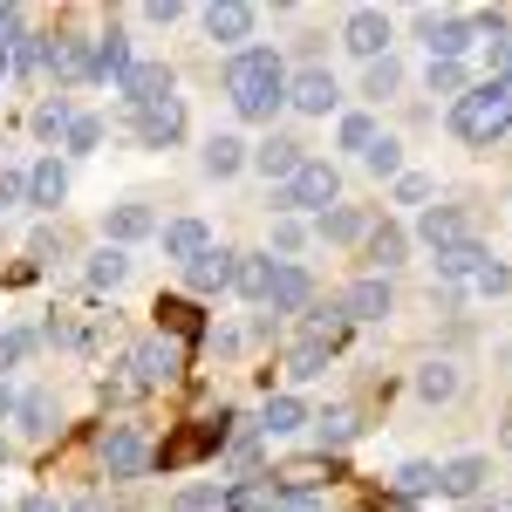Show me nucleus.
I'll return each instance as SVG.
<instances>
[{"instance_id":"39","label":"nucleus","mask_w":512,"mask_h":512,"mask_svg":"<svg viewBox=\"0 0 512 512\" xmlns=\"http://www.w3.org/2000/svg\"><path fill=\"white\" fill-rule=\"evenodd\" d=\"M274 512H328V492L321 485H287L274 499Z\"/></svg>"},{"instance_id":"18","label":"nucleus","mask_w":512,"mask_h":512,"mask_svg":"<svg viewBox=\"0 0 512 512\" xmlns=\"http://www.w3.org/2000/svg\"><path fill=\"white\" fill-rule=\"evenodd\" d=\"M205 178H233V171H246V164H253V151H246V144H239L233 130H219V137H205Z\"/></svg>"},{"instance_id":"10","label":"nucleus","mask_w":512,"mask_h":512,"mask_svg":"<svg viewBox=\"0 0 512 512\" xmlns=\"http://www.w3.org/2000/svg\"><path fill=\"white\" fill-rule=\"evenodd\" d=\"M151 465V444L130 431V424H117V431H103V472L110 478H137Z\"/></svg>"},{"instance_id":"4","label":"nucleus","mask_w":512,"mask_h":512,"mask_svg":"<svg viewBox=\"0 0 512 512\" xmlns=\"http://www.w3.org/2000/svg\"><path fill=\"white\" fill-rule=\"evenodd\" d=\"M417 35H424V48H431V62H458L465 48L478 41V28H472V14H417Z\"/></svg>"},{"instance_id":"47","label":"nucleus","mask_w":512,"mask_h":512,"mask_svg":"<svg viewBox=\"0 0 512 512\" xmlns=\"http://www.w3.org/2000/svg\"><path fill=\"white\" fill-rule=\"evenodd\" d=\"M424 198H431V178H417V171L396 178V205H424Z\"/></svg>"},{"instance_id":"19","label":"nucleus","mask_w":512,"mask_h":512,"mask_svg":"<svg viewBox=\"0 0 512 512\" xmlns=\"http://www.w3.org/2000/svg\"><path fill=\"white\" fill-rule=\"evenodd\" d=\"M164 260H185V267H192L198 253H205V246H212V233H205V219H171V226H164Z\"/></svg>"},{"instance_id":"32","label":"nucleus","mask_w":512,"mask_h":512,"mask_svg":"<svg viewBox=\"0 0 512 512\" xmlns=\"http://www.w3.org/2000/svg\"><path fill=\"white\" fill-rule=\"evenodd\" d=\"M308 424H315L321 451H342V444L355 437V417H349V410H321V417H308Z\"/></svg>"},{"instance_id":"51","label":"nucleus","mask_w":512,"mask_h":512,"mask_svg":"<svg viewBox=\"0 0 512 512\" xmlns=\"http://www.w3.org/2000/svg\"><path fill=\"white\" fill-rule=\"evenodd\" d=\"M21 512H62V506H55L48 492H35V499H21Z\"/></svg>"},{"instance_id":"44","label":"nucleus","mask_w":512,"mask_h":512,"mask_svg":"<svg viewBox=\"0 0 512 512\" xmlns=\"http://www.w3.org/2000/svg\"><path fill=\"white\" fill-rule=\"evenodd\" d=\"M219 506H226L219 485H192V492H178V512H219Z\"/></svg>"},{"instance_id":"26","label":"nucleus","mask_w":512,"mask_h":512,"mask_svg":"<svg viewBox=\"0 0 512 512\" xmlns=\"http://www.w3.org/2000/svg\"><path fill=\"white\" fill-rule=\"evenodd\" d=\"M62 198H69V164L41 158L35 171H28V205H62Z\"/></svg>"},{"instance_id":"20","label":"nucleus","mask_w":512,"mask_h":512,"mask_svg":"<svg viewBox=\"0 0 512 512\" xmlns=\"http://www.w3.org/2000/svg\"><path fill=\"white\" fill-rule=\"evenodd\" d=\"M308 424V403L301 396H267L260 403V437H294Z\"/></svg>"},{"instance_id":"29","label":"nucleus","mask_w":512,"mask_h":512,"mask_svg":"<svg viewBox=\"0 0 512 512\" xmlns=\"http://www.w3.org/2000/svg\"><path fill=\"white\" fill-rule=\"evenodd\" d=\"M82 280H89V287H123V280H130V253H123V246H96L89 267H82Z\"/></svg>"},{"instance_id":"1","label":"nucleus","mask_w":512,"mask_h":512,"mask_svg":"<svg viewBox=\"0 0 512 512\" xmlns=\"http://www.w3.org/2000/svg\"><path fill=\"white\" fill-rule=\"evenodd\" d=\"M226 96L246 123H274V110L287 103V69L274 48H239L226 62Z\"/></svg>"},{"instance_id":"12","label":"nucleus","mask_w":512,"mask_h":512,"mask_svg":"<svg viewBox=\"0 0 512 512\" xmlns=\"http://www.w3.org/2000/svg\"><path fill=\"white\" fill-rule=\"evenodd\" d=\"M117 89H123V103H130V110L171 103V69H164V62H137V69H130V76H123Z\"/></svg>"},{"instance_id":"36","label":"nucleus","mask_w":512,"mask_h":512,"mask_svg":"<svg viewBox=\"0 0 512 512\" xmlns=\"http://www.w3.org/2000/svg\"><path fill=\"white\" fill-rule=\"evenodd\" d=\"M376 137H383V130H376L369 110H349V117H342V151H369Z\"/></svg>"},{"instance_id":"22","label":"nucleus","mask_w":512,"mask_h":512,"mask_svg":"<svg viewBox=\"0 0 512 512\" xmlns=\"http://www.w3.org/2000/svg\"><path fill=\"white\" fill-rule=\"evenodd\" d=\"M185 280H192V294H219V287H233V253L205 246L192 267H185Z\"/></svg>"},{"instance_id":"25","label":"nucleus","mask_w":512,"mask_h":512,"mask_svg":"<svg viewBox=\"0 0 512 512\" xmlns=\"http://www.w3.org/2000/svg\"><path fill=\"white\" fill-rule=\"evenodd\" d=\"M355 321L342 315V301H321V308H308V342H315V349H342V335H349Z\"/></svg>"},{"instance_id":"50","label":"nucleus","mask_w":512,"mask_h":512,"mask_svg":"<svg viewBox=\"0 0 512 512\" xmlns=\"http://www.w3.org/2000/svg\"><path fill=\"white\" fill-rule=\"evenodd\" d=\"M21 198H28V178H21V171H0V212L21 205Z\"/></svg>"},{"instance_id":"53","label":"nucleus","mask_w":512,"mask_h":512,"mask_svg":"<svg viewBox=\"0 0 512 512\" xmlns=\"http://www.w3.org/2000/svg\"><path fill=\"white\" fill-rule=\"evenodd\" d=\"M0 417H14V390L7 383H0Z\"/></svg>"},{"instance_id":"48","label":"nucleus","mask_w":512,"mask_h":512,"mask_svg":"<svg viewBox=\"0 0 512 512\" xmlns=\"http://www.w3.org/2000/svg\"><path fill=\"white\" fill-rule=\"evenodd\" d=\"M472 287H478V294H506V287H512V267H499V260H485V274H478Z\"/></svg>"},{"instance_id":"33","label":"nucleus","mask_w":512,"mask_h":512,"mask_svg":"<svg viewBox=\"0 0 512 512\" xmlns=\"http://www.w3.org/2000/svg\"><path fill=\"white\" fill-rule=\"evenodd\" d=\"M396 89H403L396 55H383V62H369V69H362V96H376V103H383V96H396Z\"/></svg>"},{"instance_id":"40","label":"nucleus","mask_w":512,"mask_h":512,"mask_svg":"<svg viewBox=\"0 0 512 512\" xmlns=\"http://www.w3.org/2000/svg\"><path fill=\"white\" fill-rule=\"evenodd\" d=\"M396 492H403V499H424V492H437V465H424V458H417V465H403V472H396Z\"/></svg>"},{"instance_id":"30","label":"nucleus","mask_w":512,"mask_h":512,"mask_svg":"<svg viewBox=\"0 0 512 512\" xmlns=\"http://www.w3.org/2000/svg\"><path fill=\"white\" fill-rule=\"evenodd\" d=\"M137 69V55H130V35L123 28H110V35H96V76H130Z\"/></svg>"},{"instance_id":"6","label":"nucleus","mask_w":512,"mask_h":512,"mask_svg":"<svg viewBox=\"0 0 512 512\" xmlns=\"http://www.w3.org/2000/svg\"><path fill=\"white\" fill-rule=\"evenodd\" d=\"M342 41H349V55H362V62H383L390 55V14L383 7H355L349 21H342Z\"/></svg>"},{"instance_id":"14","label":"nucleus","mask_w":512,"mask_h":512,"mask_svg":"<svg viewBox=\"0 0 512 512\" xmlns=\"http://www.w3.org/2000/svg\"><path fill=\"white\" fill-rule=\"evenodd\" d=\"M417 239L444 253V246H465V239H472V226H465V212H458V205H424V219H417Z\"/></svg>"},{"instance_id":"34","label":"nucleus","mask_w":512,"mask_h":512,"mask_svg":"<svg viewBox=\"0 0 512 512\" xmlns=\"http://www.w3.org/2000/svg\"><path fill=\"white\" fill-rule=\"evenodd\" d=\"M362 164H369L376 178H403V144H396V137H376V144L362 151Z\"/></svg>"},{"instance_id":"3","label":"nucleus","mask_w":512,"mask_h":512,"mask_svg":"<svg viewBox=\"0 0 512 512\" xmlns=\"http://www.w3.org/2000/svg\"><path fill=\"white\" fill-rule=\"evenodd\" d=\"M280 205L287 212H328V205H342V171L328 158H301V171L280 185Z\"/></svg>"},{"instance_id":"21","label":"nucleus","mask_w":512,"mask_h":512,"mask_svg":"<svg viewBox=\"0 0 512 512\" xmlns=\"http://www.w3.org/2000/svg\"><path fill=\"white\" fill-rule=\"evenodd\" d=\"M103 233H110V246H130V239H151V233H158V219H151V205H110Z\"/></svg>"},{"instance_id":"41","label":"nucleus","mask_w":512,"mask_h":512,"mask_svg":"<svg viewBox=\"0 0 512 512\" xmlns=\"http://www.w3.org/2000/svg\"><path fill=\"white\" fill-rule=\"evenodd\" d=\"M424 82H431V96H465V62H431Z\"/></svg>"},{"instance_id":"31","label":"nucleus","mask_w":512,"mask_h":512,"mask_svg":"<svg viewBox=\"0 0 512 512\" xmlns=\"http://www.w3.org/2000/svg\"><path fill=\"white\" fill-rule=\"evenodd\" d=\"M14 417H21V431H28V437H48V431H55V396H48V390L14 396Z\"/></svg>"},{"instance_id":"11","label":"nucleus","mask_w":512,"mask_h":512,"mask_svg":"<svg viewBox=\"0 0 512 512\" xmlns=\"http://www.w3.org/2000/svg\"><path fill=\"white\" fill-rule=\"evenodd\" d=\"M315 301V280L301 274V267H287V260H274V280H267V301L260 308H274V315H301Z\"/></svg>"},{"instance_id":"28","label":"nucleus","mask_w":512,"mask_h":512,"mask_svg":"<svg viewBox=\"0 0 512 512\" xmlns=\"http://www.w3.org/2000/svg\"><path fill=\"white\" fill-rule=\"evenodd\" d=\"M267 280H274V260L267 253H233V287L246 301H267Z\"/></svg>"},{"instance_id":"2","label":"nucleus","mask_w":512,"mask_h":512,"mask_svg":"<svg viewBox=\"0 0 512 512\" xmlns=\"http://www.w3.org/2000/svg\"><path fill=\"white\" fill-rule=\"evenodd\" d=\"M451 130H458L465 144H492V137H506V130H512V76L465 89V96L451 103Z\"/></svg>"},{"instance_id":"13","label":"nucleus","mask_w":512,"mask_h":512,"mask_svg":"<svg viewBox=\"0 0 512 512\" xmlns=\"http://www.w3.org/2000/svg\"><path fill=\"white\" fill-rule=\"evenodd\" d=\"M48 69H55L62 82H89V76H96V41H89V35L48 41Z\"/></svg>"},{"instance_id":"8","label":"nucleus","mask_w":512,"mask_h":512,"mask_svg":"<svg viewBox=\"0 0 512 512\" xmlns=\"http://www.w3.org/2000/svg\"><path fill=\"white\" fill-rule=\"evenodd\" d=\"M287 103H294V110H301V117H328V110H335V103H342V89H335V76H328V69H301V76H287Z\"/></svg>"},{"instance_id":"55","label":"nucleus","mask_w":512,"mask_h":512,"mask_svg":"<svg viewBox=\"0 0 512 512\" xmlns=\"http://www.w3.org/2000/svg\"><path fill=\"white\" fill-rule=\"evenodd\" d=\"M0 458H7V444H0Z\"/></svg>"},{"instance_id":"52","label":"nucleus","mask_w":512,"mask_h":512,"mask_svg":"<svg viewBox=\"0 0 512 512\" xmlns=\"http://www.w3.org/2000/svg\"><path fill=\"white\" fill-rule=\"evenodd\" d=\"M485 512H512V492H499V499H485Z\"/></svg>"},{"instance_id":"43","label":"nucleus","mask_w":512,"mask_h":512,"mask_svg":"<svg viewBox=\"0 0 512 512\" xmlns=\"http://www.w3.org/2000/svg\"><path fill=\"white\" fill-rule=\"evenodd\" d=\"M35 328H7V335H0V369H7V362H21V355H35Z\"/></svg>"},{"instance_id":"16","label":"nucleus","mask_w":512,"mask_h":512,"mask_svg":"<svg viewBox=\"0 0 512 512\" xmlns=\"http://www.w3.org/2000/svg\"><path fill=\"white\" fill-rule=\"evenodd\" d=\"M485 458L478 451H465V458H451V465H437V492H451V499H478L485 492Z\"/></svg>"},{"instance_id":"54","label":"nucleus","mask_w":512,"mask_h":512,"mask_svg":"<svg viewBox=\"0 0 512 512\" xmlns=\"http://www.w3.org/2000/svg\"><path fill=\"white\" fill-rule=\"evenodd\" d=\"M69 512H96V499H76V506H69Z\"/></svg>"},{"instance_id":"38","label":"nucleus","mask_w":512,"mask_h":512,"mask_svg":"<svg viewBox=\"0 0 512 512\" xmlns=\"http://www.w3.org/2000/svg\"><path fill=\"white\" fill-rule=\"evenodd\" d=\"M21 41H28V14H21V7H0V69L14 62Z\"/></svg>"},{"instance_id":"46","label":"nucleus","mask_w":512,"mask_h":512,"mask_svg":"<svg viewBox=\"0 0 512 512\" xmlns=\"http://www.w3.org/2000/svg\"><path fill=\"white\" fill-rule=\"evenodd\" d=\"M96 144H103V123H96V117L69 123V151H96Z\"/></svg>"},{"instance_id":"17","label":"nucleus","mask_w":512,"mask_h":512,"mask_svg":"<svg viewBox=\"0 0 512 512\" xmlns=\"http://www.w3.org/2000/svg\"><path fill=\"white\" fill-rule=\"evenodd\" d=\"M410 390H417V403H451V396L465 390V376H458V362H424L417 376H410Z\"/></svg>"},{"instance_id":"37","label":"nucleus","mask_w":512,"mask_h":512,"mask_svg":"<svg viewBox=\"0 0 512 512\" xmlns=\"http://www.w3.org/2000/svg\"><path fill=\"white\" fill-rule=\"evenodd\" d=\"M321 239H362V212L355 205H328L321 212Z\"/></svg>"},{"instance_id":"5","label":"nucleus","mask_w":512,"mask_h":512,"mask_svg":"<svg viewBox=\"0 0 512 512\" xmlns=\"http://www.w3.org/2000/svg\"><path fill=\"white\" fill-rule=\"evenodd\" d=\"M185 369V349L178 342H164V335H151V342H137L130 349V390H158V383H171Z\"/></svg>"},{"instance_id":"45","label":"nucleus","mask_w":512,"mask_h":512,"mask_svg":"<svg viewBox=\"0 0 512 512\" xmlns=\"http://www.w3.org/2000/svg\"><path fill=\"white\" fill-rule=\"evenodd\" d=\"M158 315H164V328H171V335H198V308H185V301H164Z\"/></svg>"},{"instance_id":"24","label":"nucleus","mask_w":512,"mask_h":512,"mask_svg":"<svg viewBox=\"0 0 512 512\" xmlns=\"http://www.w3.org/2000/svg\"><path fill=\"white\" fill-rule=\"evenodd\" d=\"M369 260H376V267H383V280H390L396 267L410 260V233H403V226H390V219H383V226H369Z\"/></svg>"},{"instance_id":"35","label":"nucleus","mask_w":512,"mask_h":512,"mask_svg":"<svg viewBox=\"0 0 512 512\" xmlns=\"http://www.w3.org/2000/svg\"><path fill=\"white\" fill-rule=\"evenodd\" d=\"M69 123H76V110H69L62 96H48L35 110V137H69Z\"/></svg>"},{"instance_id":"15","label":"nucleus","mask_w":512,"mask_h":512,"mask_svg":"<svg viewBox=\"0 0 512 512\" xmlns=\"http://www.w3.org/2000/svg\"><path fill=\"white\" fill-rule=\"evenodd\" d=\"M390 308H396V294H390V280H383V274L355 280L349 294H342V315H349V321H383Z\"/></svg>"},{"instance_id":"23","label":"nucleus","mask_w":512,"mask_h":512,"mask_svg":"<svg viewBox=\"0 0 512 512\" xmlns=\"http://www.w3.org/2000/svg\"><path fill=\"white\" fill-rule=\"evenodd\" d=\"M301 158H308V151H301L294 137H267V144L253 151V171H267V178H280V185H287V178L301 171Z\"/></svg>"},{"instance_id":"7","label":"nucleus","mask_w":512,"mask_h":512,"mask_svg":"<svg viewBox=\"0 0 512 512\" xmlns=\"http://www.w3.org/2000/svg\"><path fill=\"white\" fill-rule=\"evenodd\" d=\"M198 21H205V35L219 41V48H233V55H239V41H253V28H260V7H246V0H219V7H205Z\"/></svg>"},{"instance_id":"9","label":"nucleus","mask_w":512,"mask_h":512,"mask_svg":"<svg viewBox=\"0 0 512 512\" xmlns=\"http://www.w3.org/2000/svg\"><path fill=\"white\" fill-rule=\"evenodd\" d=\"M178 137H185V103H178V96L137 110V144H144V151H171Z\"/></svg>"},{"instance_id":"49","label":"nucleus","mask_w":512,"mask_h":512,"mask_svg":"<svg viewBox=\"0 0 512 512\" xmlns=\"http://www.w3.org/2000/svg\"><path fill=\"white\" fill-rule=\"evenodd\" d=\"M137 14H144V21H151V28H171V21H178V14H185V7H178V0H144V7H137Z\"/></svg>"},{"instance_id":"27","label":"nucleus","mask_w":512,"mask_h":512,"mask_svg":"<svg viewBox=\"0 0 512 512\" xmlns=\"http://www.w3.org/2000/svg\"><path fill=\"white\" fill-rule=\"evenodd\" d=\"M485 260H492V253H485L478 239H465V246H444V253H437V280H478V274H485Z\"/></svg>"},{"instance_id":"42","label":"nucleus","mask_w":512,"mask_h":512,"mask_svg":"<svg viewBox=\"0 0 512 512\" xmlns=\"http://www.w3.org/2000/svg\"><path fill=\"white\" fill-rule=\"evenodd\" d=\"M321 369H328V349H315V342H301V349L287 355V376H301V383L321 376Z\"/></svg>"}]
</instances>
